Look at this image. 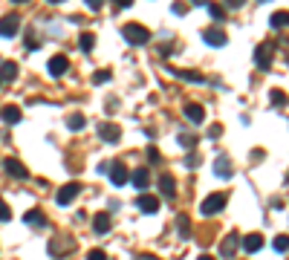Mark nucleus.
I'll use <instances>...</instances> for the list:
<instances>
[{
	"label": "nucleus",
	"instance_id": "nucleus-34",
	"mask_svg": "<svg viewBox=\"0 0 289 260\" xmlns=\"http://www.w3.org/2000/svg\"><path fill=\"white\" fill-rule=\"evenodd\" d=\"M9 217H12V211H9V206H6V203H3V200H0V220H3V223H6V220H9Z\"/></svg>",
	"mask_w": 289,
	"mask_h": 260
},
{
	"label": "nucleus",
	"instance_id": "nucleus-15",
	"mask_svg": "<svg viewBox=\"0 0 289 260\" xmlns=\"http://www.w3.org/2000/svg\"><path fill=\"white\" fill-rule=\"evenodd\" d=\"M159 188H162V197H165V200H173V197H176V182H173L171 173H162V176H159Z\"/></svg>",
	"mask_w": 289,
	"mask_h": 260
},
{
	"label": "nucleus",
	"instance_id": "nucleus-10",
	"mask_svg": "<svg viewBox=\"0 0 289 260\" xmlns=\"http://www.w3.org/2000/svg\"><path fill=\"white\" fill-rule=\"evenodd\" d=\"M67 69H69L67 55H52V58H50V75H52V78H61Z\"/></svg>",
	"mask_w": 289,
	"mask_h": 260
},
{
	"label": "nucleus",
	"instance_id": "nucleus-23",
	"mask_svg": "<svg viewBox=\"0 0 289 260\" xmlns=\"http://www.w3.org/2000/svg\"><path fill=\"white\" fill-rule=\"evenodd\" d=\"M133 185L136 188H148V182H151V173H148V168H139V171H133Z\"/></svg>",
	"mask_w": 289,
	"mask_h": 260
},
{
	"label": "nucleus",
	"instance_id": "nucleus-36",
	"mask_svg": "<svg viewBox=\"0 0 289 260\" xmlns=\"http://www.w3.org/2000/svg\"><path fill=\"white\" fill-rule=\"evenodd\" d=\"M87 9H93V12H99V9H102V0H87Z\"/></svg>",
	"mask_w": 289,
	"mask_h": 260
},
{
	"label": "nucleus",
	"instance_id": "nucleus-12",
	"mask_svg": "<svg viewBox=\"0 0 289 260\" xmlns=\"http://www.w3.org/2000/svg\"><path fill=\"white\" fill-rule=\"evenodd\" d=\"M214 173H217L220 179H229V176L234 173V171H231V159H229L226 154H220L217 159H214Z\"/></svg>",
	"mask_w": 289,
	"mask_h": 260
},
{
	"label": "nucleus",
	"instance_id": "nucleus-1",
	"mask_svg": "<svg viewBox=\"0 0 289 260\" xmlns=\"http://www.w3.org/2000/svg\"><path fill=\"white\" fill-rule=\"evenodd\" d=\"M121 35H124V41L133 44V47H142V44L151 41V32H148L142 23H124V26H121Z\"/></svg>",
	"mask_w": 289,
	"mask_h": 260
},
{
	"label": "nucleus",
	"instance_id": "nucleus-6",
	"mask_svg": "<svg viewBox=\"0 0 289 260\" xmlns=\"http://www.w3.org/2000/svg\"><path fill=\"white\" fill-rule=\"evenodd\" d=\"M136 208L142 214H156V211H159V197H153V194H139Z\"/></svg>",
	"mask_w": 289,
	"mask_h": 260
},
{
	"label": "nucleus",
	"instance_id": "nucleus-16",
	"mask_svg": "<svg viewBox=\"0 0 289 260\" xmlns=\"http://www.w3.org/2000/svg\"><path fill=\"white\" fill-rule=\"evenodd\" d=\"M185 119L191 121V124H200V121L205 119V107L203 104H185Z\"/></svg>",
	"mask_w": 289,
	"mask_h": 260
},
{
	"label": "nucleus",
	"instance_id": "nucleus-33",
	"mask_svg": "<svg viewBox=\"0 0 289 260\" xmlns=\"http://www.w3.org/2000/svg\"><path fill=\"white\" fill-rule=\"evenodd\" d=\"M87 260H107V255L102 249H93V252H87Z\"/></svg>",
	"mask_w": 289,
	"mask_h": 260
},
{
	"label": "nucleus",
	"instance_id": "nucleus-8",
	"mask_svg": "<svg viewBox=\"0 0 289 260\" xmlns=\"http://www.w3.org/2000/svg\"><path fill=\"white\" fill-rule=\"evenodd\" d=\"M99 136H102L107 145H116V142L121 139V130L113 124V121H104V124H99Z\"/></svg>",
	"mask_w": 289,
	"mask_h": 260
},
{
	"label": "nucleus",
	"instance_id": "nucleus-39",
	"mask_svg": "<svg viewBox=\"0 0 289 260\" xmlns=\"http://www.w3.org/2000/svg\"><path fill=\"white\" fill-rule=\"evenodd\" d=\"M197 260H214V258H208V255H200V258H197Z\"/></svg>",
	"mask_w": 289,
	"mask_h": 260
},
{
	"label": "nucleus",
	"instance_id": "nucleus-26",
	"mask_svg": "<svg viewBox=\"0 0 289 260\" xmlns=\"http://www.w3.org/2000/svg\"><path fill=\"white\" fill-rule=\"evenodd\" d=\"M78 47H81V50H84V52H90V50H93V47H96V38H93V35H90V32H84V35H81V38H78Z\"/></svg>",
	"mask_w": 289,
	"mask_h": 260
},
{
	"label": "nucleus",
	"instance_id": "nucleus-17",
	"mask_svg": "<svg viewBox=\"0 0 289 260\" xmlns=\"http://www.w3.org/2000/svg\"><path fill=\"white\" fill-rule=\"evenodd\" d=\"M0 119L6 121V124H17V121H20V107H17V104H6V107L0 110Z\"/></svg>",
	"mask_w": 289,
	"mask_h": 260
},
{
	"label": "nucleus",
	"instance_id": "nucleus-35",
	"mask_svg": "<svg viewBox=\"0 0 289 260\" xmlns=\"http://www.w3.org/2000/svg\"><path fill=\"white\" fill-rule=\"evenodd\" d=\"M220 133H223V124H211V130H208V136H211V139H217V136H220Z\"/></svg>",
	"mask_w": 289,
	"mask_h": 260
},
{
	"label": "nucleus",
	"instance_id": "nucleus-28",
	"mask_svg": "<svg viewBox=\"0 0 289 260\" xmlns=\"http://www.w3.org/2000/svg\"><path fill=\"white\" fill-rule=\"evenodd\" d=\"M287 102H289V99H287V93H284V90H272V104H275V107H284Z\"/></svg>",
	"mask_w": 289,
	"mask_h": 260
},
{
	"label": "nucleus",
	"instance_id": "nucleus-14",
	"mask_svg": "<svg viewBox=\"0 0 289 260\" xmlns=\"http://www.w3.org/2000/svg\"><path fill=\"white\" fill-rule=\"evenodd\" d=\"M110 225H113V220H110V214H107V211H99V214L93 217V231H96V234H107V231H110Z\"/></svg>",
	"mask_w": 289,
	"mask_h": 260
},
{
	"label": "nucleus",
	"instance_id": "nucleus-30",
	"mask_svg": "<svg viewBox=\"0 0 289 260\" xmlns=\"http://www.w3.org/2000/svg\"><path fill=\"white\" fill-rule=\"evenodd\" d=\"M208 15L214 17V20H223V17H226V9H223V6H214V3H208Z\"/></svg>",
	"mask_w": 289,
	"mask_h": 260
},
{
	"label": "nucleus",
	"instance_id": "nucleus-21",
	"mask_svg": "<svg viewBox=\"0 0 289 260\" xmlns=\"http://www.w3.org/2000/svg\"><path fill=\"white\" fill-rule=\"evenodd\" d=\"M15 78H17V64L15 61L0 64V81H15Z\"/></svg>",
	"mask_w": 289,
	"mask_h": 260
},
{
	"label": "nucleus",
	"instance_id": "nucleus-19",
	"mask_svg": "<svg viewBox=\"0 0 289 260\" xmlns=\"http://www.w3.org/2000/svg\"><path fill=\"white\" fill-rule=\"evenodd\" d=\"M243 249H246L249 255L260 252V249H263V234H246V237H243Z\"/></svg>",
	"mask_w": 289,
	"mask_h": 260
},
{
	"label": "nucleus",
	"instance_id": "nucleus-25",
	"mask_svg": "<svg viewBox=\"0 0 289 260\" xmlns=\"http://www.w3.org/2000/svg\"><path fill=\"white\" fill-rule=\"evenodd\" d=\"M272 26H275V29L289 26V12H275V15H272Z\"/></svg>",
	"mask_w": 289,
	"mask_h": 260
},
{
	"label": "nucleus",
	"instance_id": "nucleus-7",
	"mask_svg": "<svg viewBox=\"0 0 289 260\" xmlns=\"http://www.w3.org/2000/svg\"><path fill=\"white\" fill-rule=\"evenodd\" d=\"M72 246H75L72 237H52L50 240V255L52 258H61L64 252H72Z\"/></svg>",
	"mask_w": 289,
	"mask_h": 260
},
{
	"label": "nucleus",
	"instance_id": "nucleus-11",
	"mask_svg": "<svg viewBox=\"0 0 289 260\" xmlns=\"http://www.w3.org/2000/svg\"><path fill=\"white\" fill-rule=\"evenodd\" d=\"M255 64L260 69H269V64H272V47L269 44H260L255 50Z\"/></svg>",
	"mask_w": 289,
	"mask_h": 260
},
{
	"label": "nucleus",
	"instance_id": "nucleus-5",
	"mask_svg": "<svg viewBox=\"0 0 289 260\" xmlns=\"http://www.w3.org/2000/svg\"><path fill=\"white\" fill-rule=\"evenodd\" d=\"M203 41L208 44V47H226L229 35H226V29H220V26H208V29L203 32Z\"/></svg>",
	"mask_w": 289,
	"mask_h": 260
},
{
	"label": "nucleus",
	"instance_id": "nucleus-13",
	"mask_svg": "<svg viewBox=\"0 0 289 260\" xmlns=\"http://www.w3.org/2000/svg\"><path fill=\"white\" fill-rule=\"evenodd\" d=\"M3 168H6L9 176H15V179H26V176H29V171L23 168V162H17V159H6V162H3Z\"/></svg>",
	"mask_w": 289,
	"mask_h": 260
},
{
	"label": "nucleus",
	"instance_id": "nucleus-40",
	"mask_svg": "<svg viewBox=\"0 0 289 260\" xmlns=\"http://www.w3.org/2000/svg\"><path fill=\"white\" fill-rule=\"evenodd\" d=\"M145 260H156V258H153V255H145Z\"/></svg>",
	"mask_w": 289,
	"mask_h": 260
},
{
	"label": "nucleus",
	"instance_id": "nucleus-2",
	"mask_svg": "<svg viewBox=\"0 0 289 260\" xmlns=\"http://www.w3.org/2000/svg\"><path fill=\"white\" fill-rule=\"evenodd\" d=\"M223 208H226V194H211V197H205L200 211H203L205 217H214V214H220Z\"/></svg>",
	"mask_w": 289,
	"mask_h": 260
},
{
	"label": "nucleus",
	"instance_id": "nucleus-4",
	"mask_svg": "<svg viewBox=\"0 0 289 260\" xmlns=\"http://www.w3.org/2000/svg\"><path fill=\"white\" fill-rule=\"evenodd\" d=\"M78 191H81V185H78V182H67L64 188H58V194H55V203H58V206H69V203L78 197Z\"/></svg>",
	"mask_w": 289,
	"mask_h": 260
},
{
	"label": "nucleus",
	"instance_id": "nucleus-3",
	"mask_svg": "<svg viewBox=\"0 0 289 260\" xmlns=\"http://www.w3.org/2000/svg\"><path fill=\"white\" fill-rule=\"evenodd\" d=\"M17 26H20V15H17V12H9V15L0 17V35H3V38H15Z\"/></svg>",
	"mask_w": 289,
	"mask_h": 260
},
{
	"label": "nucleus",
	"instance_id": "nucleus-24",
	"mask_svg": "<svg viewBox=\"0 0 289 260\" xmlns=\"http://www.w3.org/2000/svg\"><path fill=\"white\" fill-rule=\"evenodd\" d=\"M84 124H87V119L81 116V113H72V116L67 119V127H69V130H81Z\"/></svg>",
	"mask_w": 289,
	"mask_h": 260
},
{
	"label": "nucleus",
	"instance_id": "nucleus-20",
	"mask_svg": "<svg viewBox=\"0 0 289 260\" xmlns=\"http://www.w3.org/2000/svg\"><path fill=\"white\" fill-rule=\"evenodd\" d=\"M23 223H29V225H47V214H44L41 208H32V211H26V214H23Z\"/></svg>",
	"mask_w": 289,
	"mask_h": 260
},
{
	"label": "nucleus",
	"instance_id": "nucleus-32",
	"mask_svg": "<svg viewBox=\"0 0 289 260\" xmlns=\"http://www.w3.org/2000/svg\"><path fill=\"white\" fill-rule=\"evenodd\" d=\"M179 145L188 148V151H194V145H197V142H194V136H185V133H182V136H179Z\"/></svg>",
	"mask_w": 289,
	"mask_h": 260
},
{
	"label": "nucleus",
	"instance_id": "nucleus-29",
	"mask_svg": "<svg viewBox=\"0 0 289 260\" xmlns=\"http://www.w3.org/2000/svg\"><path fill=\"white\" fill-rule=\"evenodd\" d=\"M176 228H179L182 237H188V234H191V220H188V217H179V220H176Z\"/></svg>",
	"mask_w": 289,
	"mask_h": 260
},
{
	"label": "nucleus",
	"instance_id": "nucleus-9",
	"mask_svg": "<svg viewBox=\"0 0 289 260\" xmlns=\"http://www.w3.org/2000/svg\"><path fill=\"white\" fill-rule=\"evenodd\" d=\"M237 246H240V237L237 234H226L220 243V258H234V252H237Z\"/></svg>",
	"mask_w": 289,
	"mask_h": 260
},
{
	"label": "nucleus",
	"instance_id": "nucleus-27",
	"mask_svg": "<svg viewBox=\"0 0 289 260\" xmlns=\"http://www.w3.org/2000/svg\"><path fill=\"white\" fill-rule=\"evenodd\" d=\"M272 246H275V252H289V234H278Z\"/></svg>",
	"mask_w": 289,
	"mask_h": 260
},
{
	"label": "nucleus",
	"instance_id": "nucleus-38",
	"mask_svg": "<svg viewBox=\"0 0 289 260\" xmlns=\"http://www.w3.org/2000/svg\"><path fill=\"white\" fill-rule=\"evenodd\" d=\"M130 6H133V0H119L116 3V9H130Z\"/></svg>",
	"mask_w": 289,
	"mask_h": 260
},
{
	"label": "nucleus",
	"instance_id": "nucleus-31",
	"mask_svg": "<svg viewBox=\"0 0 289 260\" xmlns=\"http://www.w3.org/2000/svg\"><path fill=\"white\" fill-rule=\"evenodd\" d=\"M93 81H96V84H104V81H110V69H99V72L93 75Z\"/></svg>",
	"mask_w": 289,
	"mask_h": 260
},
{
	"label": "nucleus",
	"instance_id": "nucleus-37",
	"mask_svg": "<svg viewBox=\"0 0 289 260\" xmlns=\"http://www.w3.org/2000/svg\"><path fill=\"white\" fill-rule=\"evenodd\" d=\"M148 159H151V162H159V151H156V148H151V151H148Z\"/></svg>",
	"mask_w": 289,
	"mask_h": 260
},
{
	"label": "nucleus",
	"instance_id": "nucleus-22",
	"mask_svg": "<svg viewBox=\"0 0 289 260\" xmlns=\"http://www.w3.org/2000/svg\"><path fill=\"white\" fill-rule=\"evenodd\" d=\"M176 78H185V81H194V84H203L205 75H200V72H191V69H171Z\"/></svg>",
	"mask_w": 289,
	"mask_h": 260
},
{
	"label": "nucleus",
	"instance_id": "nucleus-18",
	"mask_svg": "<svg viewBox=\"0 0 289 260\" xmlns=\"http://www.w3.org/2000/svg\"><path fill=\"white\" fill-rule=\"evenodd\" d=\"M110 182H113L116 188H119V185H124V182H127V168H124V165H119V162H116V165H110Z\"/></svg>",
	"mask_w": 289,
	"mask_h": 260
}]
</instances>
